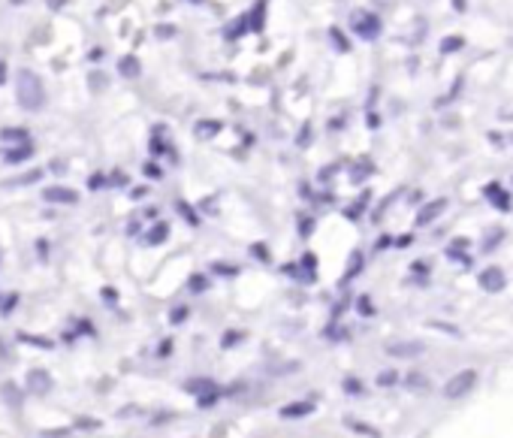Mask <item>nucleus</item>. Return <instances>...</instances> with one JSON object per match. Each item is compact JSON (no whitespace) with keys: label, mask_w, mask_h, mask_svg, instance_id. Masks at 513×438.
I'll return each mask as SVG.
<instances>
[{"label":"nucleus","mask_w":513,"mask_h":438,"mask_svg":"<svg viewBox=\"0 0 513 438\" xmlns=\"http://www.w3.org/2000/svg\"><path fill=\"white\" fill-rule=\"evenodd\" d=\"M15 100H18L22 109H27V112H40V109L45 106L43 79L36 76L33 70H22L15 76Z\"/></svg>","instance_id":"nucleus-1"},{"label":"nucleus","mask_w":513,"mask_h":438,"mask_svg":"<svg viewBox=\"0 0 513 438\" xmlns=\"http://www.w3.org/2000/svg\"><path fill=\"white\" fill-rule=\"evenodd\" d=\"M477 381H480L477 369H459L444 384V399H462V396H468L471 390L477 387Z\"/></svg>","instance_id":"nucleus-2"},{"label":"nucleus","mask_w":513,"mask_h":438,"mask_svg":"<svg viewBox=\"0 0 513 438\" xmlns=\"http://www.w3.org/2000/svg\"><path fill=\"white\" fill-rule=\"evenodd\" d=\"M351 24H353V31H356V36L360 40H365V43H374L381 36V31H383V22L374 13H365V9H356V13L351 15Z\"/></svg>","instance_id":"nucleus-3"},{"label":"nucleus","mask_w":513,"mask_h":438,"mask_svg":"<svg viewBox=\"0 0 513 438\" xmlns=\"http://www.w3.org/2000/svg\"><path fill=\"white\" fill-rule=\"evenodd\" d=\"M24 390H27L31 396H49V393H52V375H49L45 369H33V372H27Z\"/></svg>","instance_id":"nucleus-4"},{"label":"nucleus","mask_w":513,"mask_h":438,"mask_svg":"<svg viewBox=\"0 0 513 438\" xmlns=\"http://www.w3.org/2000/svg\"><path fill=\"white\" fill-rule=\"evenodd\" d=\"M477 285L487 290V294H498V290H505L507 275H505V269H498V266H487L477 275Z\"/></svg>","instance_id":"nucleus-5"},{"label":"nucleus","mask_w":513,"mask_h":438,"mask_svg":"<svg viewBox=\"0 0 513 438\" xmlns=\"http://www.w3.org/2000/svg\"><path fill=\"white\" fill-rule=\"evenodd\" d=\"M444 212H447V199L438 197V199H432V203H426L423 209H420L417 218H414V224H417V227H429V224H435Z\"/></svg>","instance_id":"nucleus-6"},{"label":"nucleus","mask_w":513,"mask_h":438,"mask_svg":"<svg viewBox=\"0 0 513 438\" xmlns=\"http://www.w3.org/2000/svg\"><path fill=\"white\" fill-rule=\"evenodd\" d=\"M483 197H487L489 203L498 209V212H510V209H513V203H510V194H507V190L498 185V181H489V185L483 188Z\"/></svg>","instance_id":"nucleus-7"},{"label":"nucleus","mask_w":513,"mask_h":438,"mask_svg":"<svg viewBox=\"0 0 513 438\" xmlns=\"http://www.w3.org/2000/svg\"><path fill=\"white\" fill-rule=\"evenodd\" d=\"M43 197L49 199V203H58V206H76L79 203V194L72 188H63V185H52L43 190Z\"/></svg>","instance_id":"nucleus-8"},{"label":"nucleus","mask_w":513,"mask_h":438,"mask_svg":"<svg viewBox=\"0 0 513 438\" xmlns=\"http://www.w3.org/2000/svg\"><path fill=\"white\" fill-rule=\"evenodd\" d=\"M423 351H426L423 342H392V345H387V354H390V357H399V360L420 357Z\"/></svg>","instance_id":"nucleus-9"},{"label":"nucleus","mask_w":513,"mask_h":438,"mask_svg":"<svg viewBox=\"0 0 513 438\" xmlns=\"http://www.w3.org/2000/svg\"><path fill=\"white\" fill-rule=\"evenodd\" d=\"M224 130V124L221 121H215V118H199V121L194 124V133H197V139H215L217 133Z\"/></svg>","instance_id":"nucleus-10"},{"label":"nucleus","mask_w":513,"mask_h":438,"mask_svg":"<svg viewBox=\"0 0 513 438\" xmlns=\"http://www.w3.org/2000/svg\"><path fill=\"white\" fill-rule=\"evenodd\" d=\"M31 154H33V145L22 142V145H15V149H3V160L6 163H24V160H31Z\"/></svg>","instance_id":"nucleus-11"},{"label":"nucleus","mask_w":513,"mask_h":438,"mask_svg":"<svg viewBox=\"0 0 513 438\" xmlns=\"http://www.w3.org/2000/svg\"><path fill=\"white\" fill-rule=\"evenodd\" d=\"M465 248H468V239H456V242L447 245V257L456 260V263H462V266H468L471 257L465 254Z\"/></svg>","instance_id":"nucleus-12"},{"label":"nucleus","mask_w":513,"mask_h":438,"mask_svg":"<svg viewBox=\"0 0 513 438\" xmlns=\"http://www.w3.org/2000/svg\"><path fill=\"white\" fill-rule=\"evenodd\" d=\"M311 411H314V402H293V405H284L281 408V417H293V421H296V417H308Z\"/></svg>","instance_id":"nucleus-13"},{"label":"nucleus","mask_w":513,"mask_h":438,"mask_svg":"<svg viewBox=\"0 0 513 438\" xmlns=\"http://www.w3.org/2000/svg\"><path fill=\"white\" fill-rule=\"evenodd\" d=\"M0 139L9 142V145H22V142L31 139V133H27L24 127H3V130H0Z\"/></svg>","instance_id":"nucleus-14"},{"label":"nucleus","mask_w":513,"mask_h":438,"mask_svg":"<svg viewBox=\"0 0 513 438\" xmlns=\"http://www.w3.org/2000/svg\"><path fill=\"white\" fill-rule=\"evenodd\" d=\"M118 73H121L124 79H136V76L142 73L139 58H133V54H127V58H121V61H118Z\"/></svg>","instance_id":"nucleus-15"},{"label":"nucleus","mask_w":513,"mask_h":438,"mask_svg":"<svg viewBox=\"0 0 513 438\" xmlns=\"http://www.w3.org/2000/svg\"><path fill=\"white\" fill-rule=\"evenodd\" d=\"M462 49H465V36H459V33L444 36L441 45H438V52H441V54H456V52H462Z\"/></svg>","instance_id":"nucleus-16"},{"label":"nucleus","mask_w":513,"mask_h":438,"mask_svg":"<svg viewBox=\"0 0 513 438\" xmlns=\"http://www.w3.org/2000/svg\"><path fill=\"white\" fill-rule=\"evenodd\" d=\"M167 236H169V227L167 224H154L148 233H145V242L148 245H160V242H167Z\"/></svg>","instance_id":"nucleus-17"},{"label":"nucleus","mask_w":513,"mask_h":438,"mask_svg":"<svg viewBox=\"0 0 513 438\" xmlns=\"http://www.w3.org/2000/svg\"><path fill=\"white\" fill-rule=\"evenodd\" d=\"M405 387L408 390H420V393H423V390H429V378L423 375V372H411V375L405 378Z\"/></svg>","instance_id":"nucleus-18"},{"label":"nucleus","mask_w":513,"mask_h":438,"mask_svg":"<svg viewBox=\"0 0 513 438\" xmlns=\"http://www.w3.org/2000/svg\"><path fill=\"white\" fill-rule=\"evenodd\" d=\"M372 172H374L372 163H369V160H360V163H356V167L351 169V181H362V179H369Z\"/></svg>","instance_id":"nucleus-19"},{"label":"nucleus","mask_w":513,"mask_h":438,"mask_svg":"<svg viewBox=\"0 0 513 438\" xmlns=\"http://www.w3.org/2000/svg\"><path fill=\"white\" fill-rule=\"evenodd\" d=\"M329 36H332V45L338 52H351V43H347V36L338 31V27H329Z\"/></svg>","instance_id":"nucleus-20"},{"label":"nucleus","mask_w":513,"mask_h":438,"mask_svg":"<svg viewBox=\"0 0 513 438\" xmlns=\"http://www.w3.org/2000/svg\"><path fill=\"white\" fill-rule=\"evenodd\" d=\"M263 9H266V0H260V3L254 6V13L248 15V18H251V22H248L251 31H260V27H263Z\"/></svg>","instance_id":"nucleus-21"},{"label":"nucleus","mask_w":513,"mask_h":438,"mask_svg":"<svg viewBox=\"0 0 513 438\" xmlns=\"http://www.w3.org/2000/svg\"><path fill=\"white\" fill-rule=\"evenodd\" d=\"M399 372L396 369H383L381 375H378V387H392V384H399Z\"/></svg>","instance_id":"nucleus-22"},{"label":"nucleus","mask_w":513,"mask_h":438,"mask_svg":"<svg viewBox=\"0 0 513 438\" xmlns=\"http://www.w3.org/2000/svg\"><path fill=\"white\" fill-rule=\"evenodd\" d=\"M3 399H6L9 405H18V402H22V396H18V387L13 384V381H6V384H3Z\"/></svg>","instance_id":"nucleus-23"},{"label":"nucleus","mask_w":513,"mask_h":438,"mask_svg":"<svg viewBox=\"0 0 513 438\" xmlns=\"http://www.w3.org/2000/svg\"><path fill=\"white\" fill-rule=\"evenodd\" d=\"M18 339L27 342V345H36V348H43V351H49V348H52V342H49V339H43V335H27V333H22Z\"/></svg>","instance_id":"nucleus-24"},{"label":"nucleus","mask_w":513,"mask_h":438,"mask_svg":"<svg viewBox=\"0 0 513 438\" xmlns=\"http://www.w3.org/2000/svg\"><path fill=\"white\" fill-rule=\"evenodd\" d=\"M501 239H505V230H492V233L487 236V242H483V251L489 254L492 248H496V245H501Z\"/></svg>","instance_id":"nucleus-25"},{"label":"nucleus","mask_w":513,"mask_h":438,"mask_svg":"<svg viewBox=\"0 0 513 438\" xmlns=\"http://www.w3.org/2000/svg\"><path fill=\"white\" fill-rule=\"evenodd\" d=\"M356 312H360V315H365V317H369V315H374L372 299H369V296H360V299H356Z\"/></svg>","instance_id":"nucleus-26"},{"label":"nucleus","mask_w":513,"mask_h":438,"mask_svg":"<svg viewBox=\"0 0 513 438\" xmlns=\"http://www.w3.org/2000/svg\"><path fill=\"white\" fill-rule=\"evenodd\" d=\"M344 390H347V393H351V396H362V393H365V390H362V384H360V381H356V378H347V381H344Z\"/></svg>","instance_id":"nucleus-27"},{"label":"nucleus","mask_w":513,"mask_h":438,"mask_svg":"<svg viewBox=\"0 0 513 438\" xmlns=\"http://www.w3.org/2000/svg\"><path fill=\"white\" fill-rule=\"evenodd\" d=\"M360 269H362V254H360V251H353V257H351V269H347V278H353Z\"/></svg>","instance_id":"nucleus-28"},{"label":"nucleus","mask_w":513,"mask_h":438,"mask_svg":"<svg viewBox=\"0 0 513 438\" xmlns=\"http://www.w3.org/2000/svg\"><path fill=\"white\" fill-rule=\"evenodd\" d=\"M206 287H208V281H206L203 275H194V278H190V290H197V294H203Z\"/></svg>","instance_id":"nucleus-29"},{"label":"nucleus","mask_w":513,"mask_h":438,"mask_svg":"<svg viewBox=\"0 0 513 438\" xmlns=\"http://www.w3.org/2000/svg\"><path fill=\"white\" fill-rule=\"evenodd\" d=\"M88 188H91V190L106 188V176H100V172H94V176H91V181H88Z\"/></svg>","instance_id":"nucleus-30"},{"label":"nucleus","mask_w":513,"mask_h":438,"mask_svg":"<svg viewBox=\"0 0 513 438\" xmlns=\"http://www.w3.org/2000/svg\"><path fill=\"white\" fill-rule=\"evenodd\" d=\"M40 176H43V172H40V169H33V172H27V176L18 179L15 185H31V181H40Z\"/></svg>","instance_id":"nucleus-31"},{"label":"nucleus","mask_w":513,"mask_h":438,"mask_svg":"<svg viewBox=\"0 0 513 438\" xmlns=\"http://www.w3.org/2000/svg\"><path fill=\"white\" fill-rule=\"evenodd\" d=\"M251 251H254V257H256V260H263V263L269 260V251H266V245H254Z\"/></svg>","instance_id":"nucleus-32"},{"label":"nucleus","mask_w":513,"mask_h":438,"mask_svg":"<svg viewBox=\"0 0 513 438\" xmlns=\"http://www.w3.org/2000/svg\"><path fill=\"white\" fill-rule=\"evenodd\" d=\"M185 315H187V308H185V305H178V308H176V312H172V324L185 321Z\"/></svg>","instance_id":"nucleus-33"},{"label":"nucleus","mask_w":513,"mask_h":438,"mask_svg":"<svg viewBox=\"0 0 513 438\" xmlns=\"http://www.w3.org/2000/svg\"><path fill=\"white\" fill-rule=\"evenodd\" d=\"M142 169H145V176H151V179H160V169L154 167V163H145Z\"/></svg>","instance_id":"nucleus-34"},{"label":"nucleus","mask_w":513,"mask_h":438,"mask_svg":"<svg viewBox=\"0 0 513 438\" xmlns=\"http://www.w3.org/2000/svg\"><path fill=\"white\" fill-rule=\"evenodd\" d=\"M215 272H227V275H236V269L227 266V263H215Z\"/></svg>","instance_id":"nucleus-35"},{"label":"nucleus","mask_w":513,"mask_h":438,"mask_svg":"<svg viewBox=\"0 0 513 438\" xmlns=\"http://www.w3.org/2000/svg\"><path fill=\"white\" fill-rule=\"evenodd\" d=\"M411 272H426V275H429V263H423V260H417V263H414V266H411Z\"/></svg>","instance_id":"nucleus-36"},{"label":"nucleus","mask_w":513,"mask_h":438,"mask_svg":"<svg viewBox=\"0 0 513 438\" xmlns=\"http://www.w3.org/2000/svg\"><path fill=\"white\" fill-rule=\"evenodd\" d=\"M158 36H176V27H158Z\"/></svg>","instance_id":"nucleus-37"},{"label":"nucleus","mask_w":513,"mask_h":438,"mask_svg":"<svg viewBox=\"0 0 513 438\" xmlns=\"http://www.w3.org/2000/svg\"><path fill=\"white\" fill-rule=\"evenodd\" d=\"M411 242H414V239H411V236H399V239H396V245H399V248H408Z\"/></svg>","instance_id":"nucleus-38"},{"label":"nucleus","mask_w":513,"mask_h":438,"mask_svg":"<svg viewBox=\"0 0 513 438\" xmlns=\"http://www.w3.org/2000/svg\"><path fill=\"white\" fill-rule=\"evenodd\" d=\"M369 127H381V118H378V112H369Z\"/></svg>","instance_id":"nucleus-39"},{"label":"nucleus","mask_w":513,"mask_h":438,"mask_svg":"<svg viewBox=\"0 0 513 438\" xmlns=\"http://www.w3.org/2000/svg\"><path fill=\"white\" fill-rule=\"evenodd\" d=\"M169 351H172V342H163V345H160V357H167Z\"/></svg>","instance_id":"nucleus-40"},{"label":"nucleus","mask_w":513,"mask_h":438,"mask_svg":"<svg viewBox=\"0 0 513 438\" xmlns=\"http://www.w3.org/2000/svg\"><path fill=\"white\" fill-rule=\"evenodd\" d=\"M6 82V61H0V85Z\"/></svg>","instance_id":"nucleus-41"},{"label":"nucleus","mask_w":513,"mask_h":438,"mask_svg":"<svg viewBox=\"0 0 513 438\" xmlns=\"http://www.w3.org/2000/svg\"><path fill=\"white\" fill-rule=\"evenodd\" d=\"M45 3H49V6H54V9H58V6H63V3H67V0H45Z\"/></svg>","instance_id":"nucleus-42"},{"label":"nucleus","mask_w":513,"mask_h":438,"mask_svg":"<svg viewBox=\"0 0 513 438\" xmlns=\"http://www.w3.org/2000/svg\"><path fill=\"white\" fill-rule=\"evenodd\" d=\"M453 6H456V9H459V13H462V9L468 6V3H465V0H453Z\"/></svg>","instance_id":"nucleus-43"},{"label":"nucleus","mask_w":513,"mask_h":438,"mask_svg":"<svg viewBox=\"0 0 513 438\" xmlns=\"http://www.w3.org/2000/svg\"><path fill=\"white\" fill-rule=\"evenodd\" d=\"M15 3H22V0H15Z\"/></svg>","instance_id":"nucleus-44"}]
</instances>
